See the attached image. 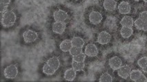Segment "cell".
Here are the masks:
<instances>
[{
    "mask_svg": "<svg viewBox=\"0 0 147 82\" xmlns=\"http://www.w3.org/2000/svg\"><path fill=\"white\" fill-rule=\"evenodd\" d=\"M17 20L16 14L12 10H8L2 14L1 17V22L3 27H9L15 23Z\"/></svg>",
    "mask_w": 147,
    "mask_h": 82,
    "instance_id": "obj_1",
    "label": "cell"
},
{
    "mask_svg": "<svg viewBox=\"0 0 147 82\" xmlns=\"http://www.w3.org/2000/svg\"><path fill=\"white\" fill-rule=\"evenodd\" d=\"M3 75L8 79H14L18 75V69L15 64L8 66L3 71Z\"/></svg>",
    "mask_w": 147,
    "mask_h": 82,
    "instance_id": "obj_2",
    "label": "cell"
},
{
    "mask_svg": "<svg viewBox=\"0 0 147 82\" xmlns=\"http://www.w3.org/2000/svg\"><path fill=\"white\" fill-rule=\"evenodd\" d=\"M23 38L26 43H32L37 40L38 34L35 31L28 29L23 34Z\"/></svg>",
    "mask_w": 147,
    "mask_h": 82,
    "instance_id": "obj_3",
    "label": "cell"
},
{
    "mask_svg": "<svg viewBox=\"0 0 147 82\" xmlns=\"http://www.w3.org/2000/svg\"><path fill=\"white\" fill-rule=\"evenodd\" d=\"M54 19L57 22H65L68 19L67 13L63 10H57L54 13Z\"/></svg>",
    "mask_w": 147,
    "mask_h": 82,
    "instance_id": "obj_4",
    "label": "cell"
},
{
    "mask_svg": "<svg viewBox=\"0 0 147 82\" xmlns=\"http://www.w3.org/2000/svg\"><path fill=\"white\" fill-rule=\"evenodd\" d=\"M111 36L109 32H106V31H102L98 36L97 41L101 45H106L108 44L111 41Z\"/></svg>",
    "mask_w": 147,
    "mask_h": 82,
    "instance_id": "obj_5",
    "label": "cell"
},
{
    "mask_svg": "<svg viewBox=\"0 0 147 82\" xmlns=\"http://www.w3.org/2000/svg\"><path fill=\"white\" fill-rule=\"evenodd\" d=\"M89 20L94 25H98L102 21V16L100 13L97 11H92L90 14L89 16Z\"/></svg>",
    "mask_w": 147,
    "mask_h": 82,
    "instance_id": "obj_6",
    "label": "cell"
},
{
    "mask_svg": "<svg viewBox=\"0 0 147 82\" xmlns=\"http://www.w3.org/2000/svg\"><path fill=\"white\" fill-rule=\"evenodd\" d=\"M85 53L89 57H95L98 54V50L95 45L89 44L85 47Z\"/></svg>",
    "mask_w": 147,
    "mask_h": 82,
    "instance_id": "obj_7",
    "label": "cell"
},
{
    "mask_svg": "<svg viewBox=\"0 0 147 82\" xmlns=\"http://www.w3.org/2000/svg\"><path fill=\"white\" fill-rule=\"evenodd\" d=\"M122 60L120 57L118 56H114L111 58L109 59V66L111 67V69H113V71L115 70H118L120 69L122 66Z\"/></svg>",
    "mask_w": 147,
    "mask_h": 82,
    "instance_id": "obj_8",
    "label": "cell"
},
{
    "mask_svg": "<svg viewBox=\"0 0 147 82\" xmlns=\"http://www.w3.org/2000/svg\"><path fill=\"white\" fill-rule=\"evenodd\" d=\"M66 28V24L65 22H57L54 23L52 25V31L54 33L58 34H62L65 32Z\"/></svg>",
    "mask_w": 147,
    "mask_h": 82,
    "instance_id": "obj_9",
    "label": "cell"
},
{
    "mask_svg": "<svg viewBox=\"0 0 147 82\" xmlns=\"http://www.w3.org/2000/svg\"><path fill=\"white\" fill-rule=\"evenodd\" d=\"M131 72V67L128 65L121 66V67L118 69V75L122 79H127L130 75Z\"/></svg>",
    "mask_w": 147,
    "mask_h": 82,
    "instance_id": "obj_10",
    "label": "cell"
},
{
    "mask_svg": "<svg viewBox=\"0 0 147 82\" xmlns=\"http://www.w3.org/2000/svg\"><path fill=\"white\" fill-rule=\"evenodd\" d=\"M118 10L120 13L122 15H127V14L130 13L131 10V5L127 1H122L119 4Z\"/></svg>",
    "mask_w": 147,
    "mask_h": 82,
    "instance_id": "obj_11",
    "label": "cell"
},
{
    "mask_svg": "<svg viewBox=\"0 0 147 82\" xmlns=\"http://www.w3.org/2000/svg\"><path fill=\"white\" fill-rule=\"evenodd\" d=\"M117 6V3L115 0H105L103 3V6L105 9L109 12L114 11Z\"/></svg>",
    "mask_w": 147,
    "mask_h": 82,
    "instance_id": "obj_12",
    "label": "cell"
},
{
    "mask_svg": "<svg viewBox=\"0 0 147 82\" xmlns=\"http://www.w3.org/2000/svg\"><path fill=\"white\" fill-rule=\"evenodd\" d=\"M120 25L122 27H132L134 25V21L130 16H125L120 21Z\"/></svg>",
    "mask_w": 147,
    "mask_h": 82,
    "instance_id": "obj_13",
    "label": "cell"
},
{
    "mask_svg": "<svg viewBox=\"0 0 147 82\" xmlns=\"http://www.w3.org/2000/svg\"><path fill=\"white\" fill-rule=\"evenodd\" d=\"M47 64L50 65L53 69L57 71L60 67V60L57 57H52L47 61Z\"/></svg>",
    "mask_w": 147,
    "mask_h": 82,
    "instance_id": "obj_14",
    "label": "cell"
},
{
    "mask_svg": "<svg viewBox=\"0 0 147 82\" xmlns=\"http://www.w3.org/2000/svg\"><path fill=\"white\" fill-rule=\"evenodd\" d=\"M76 71L73 69H69L66 70L64 74L65 79L67 81H73L76 78Z\"/></svg>",
    "mask_w": 147,
    "mask_h": 82,
    "instance_id": "obj_15",
    "label": "cell"
},
{
    "mask_svg": "<svg viewBox=\"0 0 147 82\" xmlns=\"http://www.w3.org/2000/svg\"><path fill=\"white\" fill-rule=\"evenodd\" d=\"M71 47H72V43H71V41L70 40H65V41L61 42L60 44V49L61 51L64 52L69 51Z\"/></svg>",
    "mask_w": 147,
    "mask_h": 82,
    "instance_id": "obj_16",
    "label": "cell"
},
{
    "mask_svg": "<svg viewBox=\"0 0 147 82\" xmlns=\"http://www.w3.org/2000/svg\"><path fill=\"white\" fill-rule=\"evenodd\" d=\"M134 30L132 27H122V29H120V34L124 38H128L132 36Z\"/></svg>",
    "mask_w": 147,
    "mask_h": 82,
    "instance_id": "obj_17",
    "label": "cell"
},
{
    "mask_svg": "<svg viewBox=\"0 0 147 82\" xmlns=\"http://www.w3.org/2000/svg\"><path fill=\"white\" fill-rule=\"evenodd\" d=\"M71 41V43H72V46L74 47L83 48V47L84 46V44H85V41H83V38H81L80 37H78V36L74 37Z\"/></svg>",
    "mask_w": 147,
    "mask_h": 82,
    "instance_id": "obj_18",
    "label": "cell"
},
{
    "mask_svg": "<svg viewBox=\"0 0 147 82\" xmlns=\"http://www.w3.org/2000/svg\"><path fill=\"white\" fill-rule=\"evenodd\" d=\"M142 75V72L141 71H140V70H133V71H131L129 77H130L131 80H132V81H137L139 79V78Z\"/></svg>",
    "mask_w": 147,
    "mask_h": 82,
    "instance_id": "obj_19",
    "label": "cell"
},
{
    "mask_svg": "<svg viewBox=\"0 0 147 82\" xmlns=\"http://www.w3.org/2000/svg\"><path fill=\"white\" fill-rule=\"evenodd\" d=\"M71 66H72V68L75 70V71H83L84 68H85V63H84V62H79L73 60L72 62H71Z\"/></svg>",
    "mask_w": 147,
    "mask_h": 82,
    "instance_id": "obj_20",
    "label": "cell"
},
{
    "mask_svg": "<svg viewBox=\"0 0 147 82\" xmlns=\"http://www.w3.org/2000/svg\"><path fill=\"white\" fill-rule=\"evenodd\" d=\"M56 71L55 69H53L50 65H48V64H45L43 67V73H45L47 75H52L55 73Z\"/></svg>",
    "mask_w": 147,
    "mask_h": 82,
    "instance_id": "obj_21",
    "label": "cell"
},
{
    "mask_svg": "<svg viewBox=\"0 0 147 82\" xmlns=\"http://www.w3.org/2000/svg\"><path fill=\"white\" fill-rule=\"evenodd\" d=\"M99 81L101 82H104V81L111 82L113 81V78H112V77L110 75L109 73H103L102 75L100 76Z\"/></svg>",
    "mask_w": 147,
    "mask_h": 82,
    "instance_id": "obj_22",
    "label": "cell"
},
{
    "mask_svg": "<svg viewBox=\"0 0 147 82\" xmlns=\"http://www.w3.org/2000/svg\"><path fill=\"white\" fill-rule=\"evenodd\" d=\"M85 57H86V54L82 52V53L78 54V55L73 56L72 59H73V60L76 61V62H85Z\"/></svg>",
    "mask_w": 147,
    "mask_h": 82,
    "instance_id": "obj_23",
    "label": "cell"
},
{
    "mask_svg": "<svg viewBox=\"0 0 147 82\" xmlns=\"http://www.w3.org/2000/svg\"><path fill=\"white\" fill-rule=\"evenodd\" d=\"M82 52H83V49H82L81 47H77L74 46H72V47L69 50V53H70V55H72V57L82 53Z\"/></svg>",
    "mask_w": 147,
    "mask_h": 82,
    "instance_id": "obj_24",
    "label": "cell"
},
{
    "mask_svg": "<svg viewBox=\"0 0 147 82\" xmlns=\"http://www.w3.org/2000/svg\"><path fill=\"white\" fill-rule=\"evenodd\" d=\"M144 21H143L140 18L137 19L134 21L135 27H136L138 29H139V30H142V29H143V27H144Z\"/></svg>",
    "mask_w": 147,
    "mask_h": 82,
    "instance_id": "obj_25",
    "label": "cell"
},
{
    "mask_svg": "<svg viewBox=\"0 0 147 82\" xmlns=\"http://www.w3.org/2000/svg\"><path fill=\"white\" fill-rule=\"evenodd\" d=\"M147 64V57H142L141 58H140L138 61V64L140 67H141L142 69L143 67H144L145 65Z\"/></svg>",
    "mask_w": 147,
    "mask_h": 82,
    "instance_id": "obj_26",
    "label": "cell"
},
{
    "mask_svg": "<svg viewBox=\"0 0 147 82\" xmlns=\"http://www.w3.org/2000/svg\"><path fill=\"white\" fill-rule=\"evenodd\" d=\"M8 4H5V3H1L0 4V12H1V14H3L4 13H6V11H8Z\"/></svg>",
    "mask_w": 147,
    "mask_h": 82,
    "instance_id": "obj_27",
    "label": "cell"
},
{
    "mask_svg": "<svg viewBox=\"0 0 147 82\" xmlns=\"http://www.w3.org/2000/svg\"><path fill=\"white\" fill-rule=\"evenodd\" d=\"M139 18L141 19L143 21H147V11H143L140 14Z\"/></svg>",
    "mask_w": 147,
    "mask_h": 82,
    "instance_id": "obj_28",
    "label": "cell"
},
{
    "mask_svg": "<svg viewBox=\"0 0 147 82\" xmlns=\"http://www.w3.org/2000/svg\"><path fill=\"white\" fill-rule=\"evenodd\" d=\"M147 81V78L146 77V76L144 75H142L140 76V77L139 78V79L136 82H146Z\"/></svg>",
    "mask_w": 147,
    "mask_h": 82,
    "instance_id": "obj_29",
    "label": "cell"
},
{
    "mask_svg": "<svg viewBox=\"0 0 147 82\" xmlns=\"http://www.w3.org/2000/svg\"><path fill=\"white\" fill-rule=\"evenodd\" d=\"M0 1H1V3H5V4L9 5L10 1H11V0H0Z\"/></svg>",
    "mask_w": 147,
    "mask_h": 82,
    "instance_id": "obj_30",
    "label": "cell"
},
{
    "mask_svg": "<svg viewBox=\"0 0 147 82\" xmlns=\"http://www.w3.org/2000/svg\"><path fill=\"white\" fill-rule=\"evenodd\" d=\"M143 30L145 31V32H147V21H144V27H143Z\"/></svg>",
    "mask_w": 147,
    "mask_h": 82,
    "instance_id": "obj_31",
    "label": "cell"
},
{
    "mask_svg": "<svg viewBox=\"0 0 147 82\" xmlns=\"http://www.w3.org/2000/svg\"><path fill=\"white\" fill-rule=\"evenodd\" d=\"M142 71H144V73H147V64H146V65H145L144 67H143V68H142Z\"/></svg>",
    "mask_w": 147,
    "mask_h": 82,
    "instance_id": "obj_32",
    "label": "cell"
},
{
    "mask_svg": "<svg viewBox=\"0 0 147 82\" xmlns=\"http://www.w3.org/2000/svg\"><path fill=\"white\" fill-rule=\"evenodd\" d=\"M143 1H144V2H147V0H143Z\"/></svg>",
    "mask_w": 147,
    "mask_h": 82,
    "instance_id": "obj_33",
    "label": "cell"
},
{
    "mask_svg": "<svg viewBox=\"0 0 147 82\" xmlns=\"http://www.w3.org/2000/svg\"><path fill=\"white\" fill-rule=\"evenodd\" d=\"M134 1H139L140 0H134Z\"/></svg>",
    "mask_w": 147,
    "mask_h": 82,
    "instance_id": "obj_34",
    "label": "cell"
}]
</instances>
